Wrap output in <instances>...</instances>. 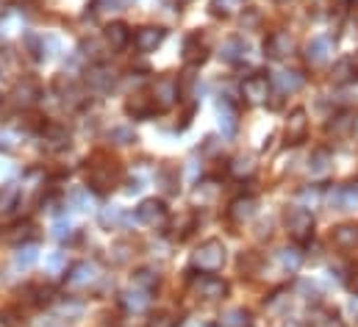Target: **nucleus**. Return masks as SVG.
<instances>
[{"label": "nucleus", "mask_w": 358, "mask_h": 327, "mask_svg": "<svg viewBox=\"0 0 358 327\" xmlns=\"http://www.w3.org/2000/svg\"><path fill=\"white\" fill-rule=\"evenodd\" d=\"M331 164H334V153H331L328 147H317V150L308 156V169H311V175H325V172L331 169Z\"/></svg>", "instance_id": "obj_28"}, {"label": "nucleus", "mask_w": 358, "mask_h": 327, "mask_svg": "<svg viewBox=\"0 0 358 327\" xmlns=\"http://www.w3.org/2000/svg\"><path fill=\"white\" fill-rule=\"evenodd\" d=\"M353 75H356L353 59H345V61H339V64L334 67V73H331L334 83H350V81H353Z\"/></svg>", "instance_id": "obj_37"}, {"label": "nucleus", "mask_w": 358, "mask_h": 327, "mask_svg": "<svg viewBox=\"0 0 358 327\" xmlns=\"http://www.w3.org/2000/svg\"><path fill=\"white\" fill-rule=\"evenodd\" d=\"M328 203L336 211H353V208H358V186H353V183L336 186L334 191H328Z\"/></svg>", "instance_id": "obj_16"}, {"label": "nucleus", "mask_w": 358, "mask_h": 327, "mask_svg": "<svg viewBox=\"0 0 358 327\" xmlns=\"http://www.w3.org/2000/svg\"><path fill=\"white\" fill-rule=\"evenodd\" d=\"M67 203L76 208V211H90L92 208V194L87 186H76V189H70V194H67Z\"/></svg>", "instance_id": "obj_35"}, {"label": "nucleus", "mask_w": 358, "mask_h": 327, "mask_svg": "<svg viewBox=\"0 0 358 327\" xmlns=\"http://www.w3.org/2000/svg\"><path fill=\"white\" fill-rule=\"evenodd\" d=\"M183 59H186V64H203L208 59V42L197 31L183 39Z\"/></svg>", "instance_id": "obj_17"}, {"label": "nucleus", "mask_w": 358, "mask_h": 327, "mask_svg": "<svg viewBox=\"0 0 358 327\" xmlns=\"http://www.w3.org/2000/svg\"><path fill=\"white\" fill-rule=\"evenodd\" d=\"M100 266L97 263H92V261H81V263H76L73 269H70V275H67V289H73V291H90L94 289L97 283H100Z\"/></svg>", "instance_id": "obj_5"}, {"label": "nucleus", "mask_w": 358, "mask_h": 327, "mask_svg": "<svg viewBox=\"0 0 358 327\" xmlns=\"http://www.w3.org/2000/svg\"><path fill=\"white\" fill-rule=\"evenodd\" d=\"M208 8L214 17H228V0H211Z\"/></svg>", "instance_id": "obj_47"}, {"label": "nucleus", "mask_w": 358, "mask_h": 327, "mask_svg": "<svg viewBox=\"0 0 358 327\" xmlns=\"http://www.w3.org/2000/svg\"><path fill=\"white\" fill-rule=\"evenodd\" d=\"M300 200H306V203L317 205V203L322 200V189H320V186H314V189H303V191H300Z\"/></svg>", "instance_id": "obj_44"}, {"label": "nucleus", "mask_w": 358, "mask_h": 327, "mask_svg": "<svg viewBox=\"0 0 358 327\" xmlns=\"http://www.w3.org/2000/svg\"><path fill=\"white\" fill-rule=\"evenodd\" d=\"M136 219L142 222V225H148V228H164L167 225V205L162 203V200H145V203H139V208H136Z\"/></svg>", "instance_id": "obj_10"}, {"label": "nucleus", "mask_w": 358, "mask_h": 327, "mask_svg": "<svg viewBox=\"0 0 358 327\" xmlns=\"http://www.w3.org/2000/svg\"><path fill=\"white\" fill-rule=\"evenodd\" d=\"M283 222H286L289 236H292L297 245H308V242L314 239V214H311L308 208H303V205L286 208Z\"/></svg>", "instance_id": "obj_2"}, {"label": "nucleus", "mask_w": 358, "mask_h": 327, "mask_svg": "<svg viewBox=\"0 0 358 327\" xmlns=\"http://www.w3.org/2000/svg\"><path fill=\"white\" fill-rule=\"evenodd\" d=\"M278 261H280V269H283L286 275H294V272L300 269V263H303V252H300L297 247H286V249H280Z\"/></svg>", "instance_id": "obj_33"}, {"label": "nucleus", "mask_w": 358, "mask_h": 327, "mask_svg": "<svg viewBox=\"0 0 358 327\" xmlns=\"http://www.w3.org/2000/svg\"><path fill=\"white\" fill-rule=\"evenodd\" d=\"M225 258H228V249L220 239H206L203 245L192 252V269H200V272H220L225 266Z\"/></svg>", "instance_id": "obj_1"}, {"label": "nucleus", "mask_w": 358, "mask_h": 327, "mask_svg": "<svg viewBox=\"0 0 358 327\" xmlns=\"http://www.w3.org/2000/svg\"><path fill=\"white\" fill-rule=\"evenodd\" d=\"M356 6H358V0H356Z\"/></svg>", "instance_id": "obj_53"}, {"label": "nucleus", "mask_w": 358, "mask_h": 327, "mask_svg": "<svg viewBox=\"0 0 358 327\" xmlns=\"http://www.w3.org/2000/svg\"><path fill=\"white\" fill-rule=\"evenodd\" d=\"M20 28H22V20H20L17 14H11V11H8V14H3V17H0V36H3V39H6V36H11V34H17Z\"/></svg>", "instance_id": "obj_39"}, {"label": "nucleus", "mask_w": 358, "mask_h": 327, "mask_svg": "<svg viewBox=\"0 0 358 327\" xmlns=\"http://www.w3.org/2000/svg\"><path fill=\"white\" fill-rule=\"evenodd\" d=\"M42 145L48 150H64V147H70V131L64 125L50 122V125L42 128Z\"/></svg>", "instance_id": "obj_22"}, {"label": "nucleus", "mask_w": 358, "mask_h": 327, "mask_svg": "<svg viewBox=\"0 0 358 327\" xmlns=\"http://www.w3.org/2000/svg\"><path fill=\"white\" fill-rule=\"evenodd\" d=\"M353 128H356V117L353 114H348V111H342L339 117H334V122H328V133L331 136H350L353 133Z\"/></svg>", "instance_id": "obj_30"}, {"label": "nucleus", "mask_w": 358, "mask_h": 327, "mask_svg": "<svg viewBox=\"0 0 358 327\" xmlns=\"http://www.w3.org/2000/svg\"><path fill=\"white\" fill-rule=\"evenodd\" d=\"M11 97H14V103H17V106L28 108V106H34V103L42 97V89H39V83L36 81H20L17 86H14Z\"/></svg>", "instance_id": "obj_24"}, {"label": "nucleus", "mask_w": 358, "mask_h": 327, "mask_svg": "<svg viewBox=\"0 0 358 327\" xmlns=\"http://www.w3.org/2000/svg\"><path fill=\"white\" fill-rule=\"evenodd\" d=\"M0 150H6V153L17 150V136H14L11 131H3V133H0Z\"/></svg>", "instance_id": "obj_45"}, {"label": "nucleus", "mask_w": 358, "mask_h": 327, "mask_svg": "<svg viewBox=\"0 0 358 327\" xmlns=\"http://www.w3.org/2000/svg\"><path fill=\"white\" fill-rule=\"evenodd\" d=\"M283 133H286V142L289 145H303L308 139V114H306V108H294L289 114Z\"/></svg>", "instance_id": "obj_11"}, {"label": "nucleus", "mask_w": 358, "mask_h": 327, "mask_svg": "<svg viewBox=\"0 0 358 327\" xmlns=\"http://www.w3.org/2000/svg\"><path fill=\"white\" fill-rule=\"evenodd\" d=\"M331 242H334L336 249H342V252H353V249H358V225L356 222L336 225L334 233H331Z\"/></svg>", "instance_id": "obj_19"}, {"label": "nucleus", "mask_w": 358, "mask_h": 327, "mask_svg": "<svg viewBox=\"0 0 358 327\" xmlns=\"http://www.w3.org/2000/svg\"><path fill=\"white\" fill-rule=\"evenodd\" d=\"M125 111H128V117H134V119H148V117L156 114V103H153L150 94L139 92V94H131V100L125 103Z\"/></svg>", "instance_id": "obj_21"}, {"label": "nucleus", "mask_w": 358, "mask_h": 327, "mask_svg": "<svg viewBox=\"0 0 358 327\" xmlns=\"http://www.w3.org/2000/svg\"><path fill=\"white\" fill-rule=\"evenodd\" d=\"M294 53V39L289 31H272L264 39V56L272 61H283Z\"/></svg>", "instance_id": "obj_8"}, {"label": "nucleus", "mask_w": 358, "mask_h": 327, "mask_svg": "<svg viewBox=\"0 0 358 327\" xmlns=\"http://www.w3.org/2000/svg\"><path fill=\"white\" fill-rule=\"evenodd\" d=\"M117 86V73L108 64H94L87 70V89L94 94H108Z\"/></svg>", "instance_id": "obj_9"}, {"label": "nucleus", "mask_w": 358, "mask_h": 327, "mask_svg": "<svg viewBox=\"0 0 358 327\" xmlns=\"http://www.w3.org/2000/svg\"><path fill=\"white\" fill-rule=\"evenodd\" d=\"M64 266H67V255H64V252H53V255L48 258V269H50V275H62Z\"/></svg>", "instance_id": "obj_43"}, {"label": "nucleus", "mask_w": 358, "mask_h": 327, "mask_svg": "<svg viewBox=\"0 0 358 327\" xmlns=\"http://www.w3.org/2000/svg\"><path fill=\"white\" fill-rule=\"evenodd\" d=\"M331 53H334V42H331V36H314V39L306 45V61H308L311 67H322V64H328Z\"/></svg>", "instance_id": "obj_15"}, {"label": "nucleus", "mask_w": 358, "mask_h": 327, "mask_svg": "<svg viewBox=\"0 0 358 327\" xmlns=\"http://www.w3.org/2000/svg\"><path fill=\"white\" fill-rule=\"evenodd\" d=\"M139 189H142L139 180H131V183H128V194H134V191H139Z\"/></svg>", "instance_id": "obj_49"}, {"label": "nucleus", "mask_w": 358, "mask_h": 327, "mask_svg": "<svg viewBox=\"0 0 358 327\" xmlns=\"http://www.w3.org/2000/svg\"><path fill=\"white\" fill-rule=\"evenodd\" d=\"M120 222H122V208H117V205H106V208L100 211V225H103L106 231H114Z\"/></svg>", "instance_id": "obj_38"}, {"label": "nucleus", "mask_w": 358, "mask_h": 327, "mask_svg": "<svg viewBox=\"0 0 358 327\" xmlns=\"http://www.w3.org/2000/svg\"><path fill=\"white\" fill-rule=\"evenodd\" d=\"M256 214H259V200H256L253 194L236 197V200L231 203V208H228V219H231L234 225H245V222H250Z\"/></svg>", "instance_id": "obj_13"}, {"label": "nucleus", "mask_w": 358, "mask_h": 327, "mask_svg": "<svg viewBox=\"0 0 358 327\" xmlns=\"http://www.w3.org/2000/svg\"><path fill=\"white\" fill-rule=\"evenodd\" d=\"M353 133H358V117H356V128H353Z\"/></svg>", "instance_id": "obj_52"}, {"label": "nucleus", "mask_w": 358, "mask_h": 327, "mask_svg": "<svg viewBox=\"0 0 358 327\" xmlns=\"http://www.w3.org/2000/svg\"><path fill=\"white\" fill-rule=\"evenodd\" d=\"M269 92H272V83L264 73H253L242 81V97L248 106H262L269 100Z\"/></svg>", "instance_id": "obj_7"}, {"label": "nucleus", "mask_w": 358, "mask_h": 327, "mask_svg": "<svg viewBox=\"0 0 358 327\" xmlns=\"http://www.w3.org/2000/svg\"><path fill=\"white\" fill-rule=\"evenodd\" d=\"M14 3H17V6H25V3H31V0H14Z\"/></svg>", "instance_id": "obj_51"}, {"label": "nucleus", "mask_w": 358, "mask_h": 327, "mask_svg": "<svg viewBox=\"0 0 358 327\" xmlns=\"http://www.w3.org/2000/svg\"><path fill=\"white\" fill-rule=\"evenodd\" d=\"M120 303H122V308H125L128 314H145L148 305H150V291H145V289H139V286H131L128 291H122Z\"/></svg>", "instance_id": "obj_20"}, {"label": "nucleus", "mask_w": 358, "mask_h": 327, "mask_svg": "<svg viewBox=\"0 0 358 327\" xmlns=\"http://www.w3.org/2000/svg\"><path fill=\"white\" fill-rule=\"evenodd\" d=\"M117 177H120L117 161L97 159V161H92L90 169H87V183H90V189H94V191H108V189H114Z\"/></svg>", "instance_id": "obj_4"}, {"label": "nucleus", "mask_w": 358, "mask_h": 327, "mask_svg": "<svg viewBox=\"0 0 358 327\" xmlns=\"http://www.w3.org/2000/svg\"><path fill=\"white\" fill-rule=\"evenodd\" d=\"M353 67H356V73H358V53L353 56Z\"/></svg>", "instance_id": "obj_50"}, {"label": "nucleus", "mask_w": 358, "mask_h": 327, "mask_svg": "<svg viewBox=\"0 0 358 327\" xmlns=\"http://www.w3.org/2000/svg\"><path fill=\"white\" fill-rule=\"evenodd\" d=\"M192 291L200 297V300H206V303H220V300H225L228 297V283L222 280V277H214V275H203V277H194L192 280Z\"/></svg>", "instance_id": "obj_6"}, {"label": "nucleus", "mask_w": 358, "mask_h": 327, "mask_svg": "<svg viewBox=\"0 0 358 327\" xmlns=\"http://www.w3.org/2000/svg\"><path fill=\"white\" fill-rule=\"evenodd\" d=\"M220 131L225 136H236L239 131V111L228 100H220Z\"/></svg>", "instance_id": "obj_26"}, {"label": "nucleus", "mask_w": 358, "mask_h": 327, "mask_svg": "<svg viewBox=\"0 0 358 327\" xmlns=\"http://www.w3.org/2000/svg\"><path fill=\"white\" fill-rule=\"evenodd\" d=\"M269 83L278 86L280 94H294V92H300L306 86V75L297 73V70H280V73H272Z\"/></svg>", "instance_id": "obj_18"}, {"label": "nucleus", "mask_w": 358, "mask_h": 327, "mask_svg": "<svg viewBox=\"0 0 358 327\" xmlns=\"http://www.w3.org/2000/svg\"><path fill=\"white\" fill-rule=\"evenodd\" d=\"M36 261H39V247L34 245V242L17 247V255H14V266L17 269H31Z\"/></svg>", "instance_id": "obj_31"}, {"label": "nucleus", "mask_w": 358, "mask_h": 327, "mask_svg": "<svg viewBox=\"0 0 358 327\" xmlns=\"http://www.w3.org/2000/svg\"><path fill=\"white\" fill-rule=\"evenodd\" d=\"M53 89H56V97H59V100H62L67 108H78V106H84V100H87L84 89L73 81V78H67V75L56 78Z\"/></svg>", "instance_id": "obj_12"}, {"label": "nucleus", "mask_w": 358, "mask_h": 327, "mask_svg": "<svg viewBox=\"0 0 358 327\" xmlns=\"http://www.w3.org/2000/svg\"><path fill=\"white\" fill-rule=\"evenodd\" d=\"M103 39H106V48H108V50H122V48H128V42H131V28H128L125 22H111V25L106 28Z\"/></svg>", "instance_id": "obj_23"}, {"label": "nucleus", "mask_w": 358, "mask_h": 327, "mask_svg": "<svg viewBox=\"0 0 358 327\" xmlns=\"http://www.w3.org/2000/svg\"><path fill=\"white\" fill-rule=\"evenodd\" d=\"M348 311L353 314V319H358V294L350 297V303H348Z\"/></svg>", "instance_id": "obj_48"}, {"label": "nucleus", "mask_w": 358, "mask_h": 327, "mask_svg": "<svg viewBox=\"0 0 358 327\" xmlns=\"http://www.w3.org/2000/svg\"><path fill=\"white\" fill-rule=\"evenodd\" d=\"M108 139H111L114 145H131V142H136V133H134L131 128H114V131L108 133Z\"/></svg>", "instance_id": "obj_42"}, {"label": "nucleus", "mask_w": 358, "mask_h": 327, "mask_svg": "<svg viewBox=\"0 0 358 327\" xmlns=\"http://www.w3.org/2000/svg\"><path fill=\"white\" fill-rule=\"evenodd\" d=\"M17 200H20V186L17 183L0 186V214H8L11 208H17Z\"/></svg>", "instance_id": "obj_34"}, {"label": "nucleus", "mask_w": 358, "mask_h": 327, "mask_svg": "<svg viewBox=\"0 0 358 327\" xmlns=\"http://www.w3.org/2000/svg\"><path fill=\"white\" fill-rule=\"evenodd\" d=\"M14 231H17V233H8V239H11V242H20V239L25 242V239L31 236V231H34V228L25 222V225H14Z\"/></svg>", "instance_id": "obj_46"}, {"label": "nucleus", "mask_w": 358, "mask_h": 327, "mask_svg": "<svg viewBox=\"0 0 358 327\" xmlns=\"http://www.w3.org/2000/svg\"><path fill=\"white\" fill-rule=\"evenodd\" d=\"M164 39H167V31H164L162 25H145V28L136 31L134 45H136L139 53H153L156 48H162Z\"/></svg>", "instance_id": "obj_14"}, {"label": "nucleus", "mask_w": 358, "mask_h": 327, "mask_svg": "<svg viewBox=\"0 0 358 327\" xmlns=\"http://www.w3.org/2000/svg\"><path fill=\"white\" fill-rule=\"evenodd\" d=\"M148 94L153 97L156 111H170V108L180 100V81L178 78H173V75H162V78L153 81V86H150Z\"/></svg>", "instance_id": "obj_3"}, {"label": "nucleus", "mask_w": 358, "mask_h": 327, "mask_svg": "<svg viewBox=\"0 0 358 327\" xmlns=\"http://www.w3.org/2000/svg\"><path fill=\"white\" fill-rule=\"evenodd\" d=\"M53 236H56L59 242L70 239V236H73V222H70L67 217H59V219L53 222Z\"/></svg>", "instance_id": "obj_41"}, {"label": "nucleus", "mask_w": 358, "mask_h": 327, "mask_svg": "<svg viewBox=\"0 0 358 327\" xmlns=\"http://www.w3.org/2000/svg\"><path fill=\"white\" fill-rule=\"evenodd\" d=\"M176 325H178V319L170 311H156V314H150V319H148L145 327H176Z\"/></svg>", "instance_id": "obj_40"}, {"label": "nucleus", "mask_w": 358, "mask_h": 327, "mask_svg": "<svg viewBox=\"0 0 358 327\" xmlns=\"http://www.w3.org/2000/svg\"><path fill=\"white\" fill-rule=\"evenodd\" d=\"M228 172H231L234 177L245 180V177H250V175L256 172V159H253V156H248V153H239V156H234V159H231Z\"/></svg>", "instance_id": "obj_27"}, {"label": "nucleus", "mask_w": 358, "mask_h": 327, "mask_svg": "<svg viewBox=\"0 0 358 327\" xmlns=\"http://www.w3.org/2000/svg\"><path fill=\"white\" fill-rule=\"evenodd\" d=\"M220 325L222 327H253V314H250L248 308H231V311L222 314Z\"/></svg>", "instance_id": "obj_29"}, {"label": "nucleus", "mask_w": 358, "mask_h": 327, "mask_svg": "<svg viewBox=\"0 0 358 327\" xmlns=\"http://www.w3.org/2000/svg\"><path fill=\"white\" fill-rule=\"evenodd\" d=\"M134 286H139V289H145V291H156L159 289V275L153 272V269H139L136 275H134Z\"/></svg>", "instance_id": "obj_36"}, {"label": "nucleus", "mask_w": 358, "mask_h": 327, "mask_svg": "<svg viewBox=\"0 0 358 327\" xmlns=\"http://www.w3.org/2000/svg\"><path fill=\"white\" fill-rule=\"evenodd\" d=\"M220 56H222L228 64H242V61L248 59V42L239 39V36H231V39L222 45Z\"/></svg>", "instance_id": "obj_25"}, {"label": "nucleus", "mask_w": 358, "mask_h": 327, "mask_svg": "<svg viewBox=\"0 0 358 327\" xmlns=\"http://www.w3.org/2000/svg\"><path fill=\"white\" fill-rule=\"evenodd\" d=\"M217 197H220V186H217L214 180H203V183H197V189H194V194H192V200L200 203V205H211Z\"/></svg>", "instance_id": "obj_32"}]
</instances>
